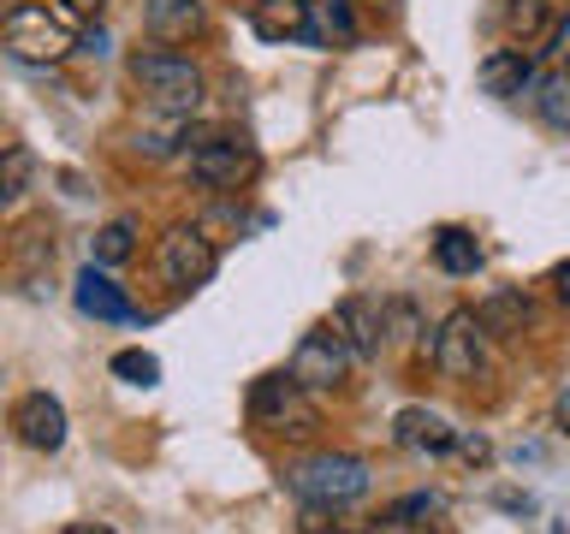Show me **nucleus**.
I'll use <instances>...</instances> for the list:
<instances>
[{"label":"nucleus","mask_w":570,"mask_h":534,"mask_svg":"<svg viewBox=\"0 0 570 534\" xmlns=\"http://www.w3.org/2000/svg\"><path fill=\"white\" fill-rule=\"evenodd\" d=\"M0 48L24 66H60L78 53V36H71V18L42 7V0H12L0 12Z\"/></svg>","instance_id":"1"},{"label":"nucleus","mask_w":570,"mask_h":534,"mask_svg":"<svg viewBox=\"0 0 570 534\" xmlns=\"http://www.w3.org/2000/svg\"><path fill=\"white\" fill-rule=\"evenodd\" d=\"M131 83L149 96L155 113H185V119L208 96L203 66H196L190 53H178V48H142V53H131Z\"/></svg>","instance_id":"2"},{"label":"nucleus","mask_w":570,"mask_h":534,"mask_svg":"<svg viewBox=\"0 0 570 534\" xmlns=\"http://www.w3.org/2000/svg\"><path fill=\"white\" fill-rule=\"evenodd\" d=\"M292 493L303 505H327V511H345L368 493V463L356 452H315L292 469Z\"/></svg>","instance_id":"3"},{"label":"nucleus","mask_w":570,"mask_h":534,"mask_svg":"<svg viewBox=\"0 0 570 534\" xmlns=\"http://www.w3.org/2000/svg\"><path fill=\"white\" fill-rule=\"evenodd\" d=\"M249 422L279 439H309L321 427V409H315V392H303L292 374H262L249 386Z\"/></svg>","instance_id":"4"},{"label":"nucleus","mask_w":570,"mask_h":534,"mask_svg":"<svg viewBox=\"0 0 570 534\" xmlns=\"http://www.w3.org/2000/svg\"><path fill=\"white\" fill-rule=\"evenodd\" d=\"M428 363L440 368V380L470 386L481 368H488V327L475 320V309H452L440 320L434 345H428Z\"/></svg>","instance_id":"5"},{"label":"nucleus","mask_w":570,"mask_h":534,"mask_svg":"<svg viewBox=\"0 0 570 534\" xmlns=\"http://www.w3.org/2000/svg\"><path fill=\"white\" fill-rule=\"evenodd\" d=\"M214 267H220V249L203 226H173L160 231L155 244V274L173 285V291H196V285L214 279Z\"/></svg>","instance_id":"6"},{"label":"nucleus","mask_w":570,"mask_h":534,"mask_svg":"<svg viewBox=\"0 0 570 534\" xmlns=\"http://www.w3.org/2000/svg\"><path fill=\"white\" fill-rule=\"evenodd\" d=\"M292 380L303 392H338L345 386V374H351V345L338 338V327H315V333H303L297 338V350H292Z\"/></svg>","instance_id":"7"},{"label":"nucleus","mask_w":570,"mask_h":534,"mask_svg":"<svg viewBox=\"0 0 570 534\" xmlns=\"http://www.w3.org/2000/svg\"><path fill=\"white\" fill-rule=\"evenodd\" d=\"M262 167V155H256V142H244V137H203L190 149V178L203 190H238L249 185Z\"/></svg>","instance_id":"8"},{"label":"nucleus","mask_w":570,"mask_h":534,"mask_svg":"<svg viewBox=\"0 0 570 534\" xmlns=\"http://www.w3.org/2000/svg\"><path fill=\"white\" fill-rule=\"evenodd\" d=\"M12 434L30 445V452H60L66 445V404L53 392H24L12 404Z\"/></svg>","instance_id":"9"},{"label":"nucleus","mask_w":570,"mask_h":534,"mask_svg":"<svg viewBox=\"0 0 570 534\" xmlns=\"http://www.w3.org/2000/svg\"><path fill=\"white\" fill-rule=\"evenodd\" d=\"M452 439H458V427L440 416V409H428V404H410L392 416V445L399 452H416V457H440V452H452Z\"/></svg>","instance_id":"10"},{"label":"nucleus","mask_w":570,"mask_h":534,"mask_svg":"<svg viewBox=\"0 0 570 534\" xmlns=\"http://www.w3.org/2000/svg\"><path fill=\"white\" fill-rule=\"evenodd\" d=\"M333 327H338V338L351 345V356H381V345H386V303L345 297V303L333 309Z\"/></svg>","instance_id":"11"},{"label":"nucleus","mask_w":570,"mask_h":534,"mask_svg":"<svg viewBox=\"0 0 570 534\" xmlns=\"http://www.w3.org/2000/svg\"><path fill=\"white\" fill-rule=\"evenodd\" d=\"M309 24H315L309 0H256L249 7V30L262 42H309Z\"/></svg>","instance_id":"12"},{"label":"nucleus","mask_w":570,"mask_h":534,"mask_svg":"<svg viewBox=\"0 0 570 534\" xmlns=\"http://www.w3.org/2000/svg\"><path fill=\"white\" fill-rule=\"evenodd\" d=\"M149 36L155 42H196V36L208 30V12L203 0H149Z\"/></svg>","instance_id":"13"},{"label":"nucleus","mask_w":570,"mask_h":534,"mask_svg":"<svg viewBox=\"0 0 570 534\" xmlns=\"http://www.w3.org/2000/svg\"><path fill=\"white\" fill-rule=\"evenodd\" d=\"M475 320L488 327V338H523V327H534V303L529 291H488L475 303Z\"/></svg>","instance_id":"14"},{"label":"nucleus","mask_w":570,"mask_h":534,"mask_svg":"<svg viewBox=\"0 0 570 534\" xmlns=\"http://www.w3.org/2000/svg\"><path fill=\"white\" fill-rule=\"evenodd\" d=\"M481 89L488 96H523V89H534V53L523 48H499L481 60Z\"/></svg>","instance_id":"15"},{"label":"nucleus","mask_w":570,"mask_h":534,"mask_svg":"<svg viewBox=\"0 0 570 534\" xmlns=\"http://www.w3.org/2000/svg\"><path fill=\"white\" fill-rule=\"evenodd\" d=\"M505 30H511V42L523 48V53H547L552 42V0H511L505 7Z\"/></svg>","instance_id":"16"},{"label":"nucleus","mask_w":570,"mask_h":534,"mask_svg":"<svg viewBox=\"0 0 570 534\" xmlns=\"http://www.w3.org/2000/svg\"><path fill=\"white\" fill-rule=\"evenodd\" d=\"M71 297H78V309L96 315V320H131V297H125L107 274H96V261L78 274V291H71Z\"/></svg>","instance_id":"17"},{"label":"nucleus","mask_w":570,"mask_h":534,"mask_svg":"<svg viewBox=\"0 0 570 534\" xmlns=\"http://www.w3.org/2000/svg\"><path fill=\"white\" fill-rule=\"evenodd\" d=\"M434 511H440V505H434L428 493H410V498H399L386 516H374L368 534H440V528H434Z\"/></svg>","instance_id":"18"},{"label":"nucleus","mask_w":570,"mask_h":534,"mask_svg":"<svg viewBox=\"0 0 570 534\" xmlns=\"http://www.w3.org/2000/svg\"><path fill=\"white\" fill-rule=\"evenodd\" d=\"M30 172H36V160H30V149L24 142H7L0 149V220L18 208V196L30 190Z\"/></svg>","instance_id":"19"},{"label":"nucleus","mask_w":570,"mask_h":534,"mask_svg":"<svg viewBox=\"0 0 570 534\" xmlns=\"http://www.w3.org/2000/svg\"><path fill=\"white\" fill-rule=\"evenodd\" d=\"M534 113H541L552 131H570V71H547V78H534Z\"/></svg>","instance_id":"20"},{"label":"nucleus","mask_w":570,"mask_h":534,"mask_svg":"<svg viewBox=\"0 0 570 534\" xmlns=\"http://www.w3.org/2000/svg\"><path fill=\"white\" fill-rule=\"evenodd\" d=\"M12 256H18V274H24V279H42V267H53V231H48V220H30L24 231H18Z\"/></svg>","instance_id":"21"},{"label":"nucleus","mask_w":570,"mask_h":534,"mask_svg":"<svg viewBox=\"0 0 570 534\" xmlns=\"http://www.w3.org/2000/svg\"><path fill=\"white\" fill-rule=\"evenodd\" d=\"M137 256V220H107L96 238H89V261L96 267H119Z\"/></svg>","instance_id":"22"},{"label":"nucleus","mask_w":570,"mask_h":534,"mask_svg":"<svg viewBox=\"0 0 570 534\" xmlns=\"http://www.w3.org/2000/svg\"><path fill=\"white\" fill-rule=\"evenodd\" d=\"M434 261L445 267V274H475V267H481V244L463 226H445L434 238Z\"/></svg>","instance_id":"23"},{"label":"nucleus","mask_w":570,"mask_h":534,"mask_svg":"<svg viewBox=\"0 0 570 534\" xmlns=\"http://www.w3.org/2000/svg\"><path fill=\"white\" fill-rule=\"evenodd\" d=\"M114 374H119V380H131V386H155L160 363H155L149 350H119V356H114Z\"/></svg>","instance_id":"24"},{"label":"nucleus","mask_w":570,"mask_h":534,"mask_svg":"<svg viewBox=\"0 0 570 534\" xmlns=\"http://www.w3.org/2000/svg\"><path fill=\"white\" fill-rule=\"evenodd\" d=\"M303 534H368V528L338 523V511H327V505H309V511H303Z\"/></svg>","instance_id":"25"},{"label":"nucleus","mask_w":570,"mask_h":534,"mask_svg":"<svg viewBox=\"0 0 570 534\" xmlns=\"http://www.w3.org/2000/svg\"><path fill=\"white\" fill-rule=\"evenodd\" d=\"M66 18H78V24H96V18L107 12V0H60Z\"/></svg>","instance_id":"26"},{"label":"nucleus","mask_w":570,"mask_h":534,"mask_svg":"<svg viewBox=\"0 0 570 534\" xmlns=\"http://www.w3.org/2000/svg\"><path fill=\"white\" fill-rule=\"evenodd\" d=\"M452 452H463L470 463H488V439H481V434H458V439H452Z\"/></svg>","instance_id":"27"},{"label":"nucleus","mask_w":570,"mask_h":534,"mask_svg":"<svg viewBox=\"0 0 570 534\" xmlns=\"http://www.w3.org/2000/svg\"><path fill=\"white\" fill-rule=\"evenodd\" d=\"M547 53H559V66L570 71V18H564L559 30H552V42H547Z\"/></svg>","instance_id":"28"},{"label":"nucleus","mask_w":570,"mask_h":534,"mask_svg":"<svg viewBox=\"0 0 570 534\" xmlns=\"http://www.w3.org/2000/svg\"><path fill=\"white\" fill-rule=\"evenodd\" d=\"M552 297H559L564 309H570V261H559V267H552Z\"/></svg>","instance_id":"29"},{"label":"nucleus","mask_w":570,"mask_h":534,"mask_svg":"<svg viewBox=\"0 0 570 534\" xmlns=\"http://www.w3.org/2000/svg\"><path fill=\"white\" fill-rule=\"evenodd\" d=\"M60 534H114V528H107V523H66Z\"/></svg>","instance_id":"30"}]
</instances>
